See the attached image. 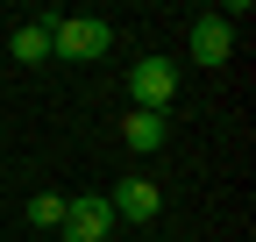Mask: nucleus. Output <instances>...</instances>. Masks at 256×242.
Wrapping results in <instances>:
<instances>
[{
    "instance_id": "f257e3e1",
    "label": "nucleus",
    "mask_w": 256,
    "mask_h": 242,
    "mask_svg": "<svg viewBox=\"0 0 256 242\" xmlns=\"http://www.w3.org/2000/svg\"><path fill=\"white\" fill-rule=\"evenodd\" d=\"M107 43H114V22H100V14H50V57L86 64V57H107Z\"/></svg>"
},
{
    "instance_id": "f03ea898",
    "label": "nucleus",
    "mask_w": 256,
    "mask_h": 242,
    "mask_svg": "<svg viewBox=\"0 0 256 242\" xmlns=\"http://www.w3.org/2000/svg\"><path fill=\"white\" fill-rule=\"evenodd\" d=\"M128 100H136L142 114H164L178 100V64H171V57H142V64L128 72Z\"/></svg>"
},
{
    "instance_id": "7ed1b4c3",
    "label": "nucleus",
    "mask_w": 256,
    "mask_h": 242,
    "mask_svg": "<svg viewBox=\"0 0 256 242\" xmlns=\"http://www.w3.org/2000/svg\"><path fill=\"white\" fill-rule=\"evenodd\" d=\"M107 235H114V206H107V192L64 200V242H107Z\"/></svg>"
},
{
    "instance_id": "20e7f679",
    "label": "nucleus",
    "mask_w": 256,
    "mask_h": 242,
    "mask_svg": "<svg viewBox=\"0 0 256 242\" xmlns=\"http://www.w3.org/2000/svg\"><path fill=\"white\" fill-rule=\"evenodd\" d=\"M235 50V22L228 14H200L192 22V64H228Z\"/></svg>"
},
{
    "instance_id": "39448f33",
    "label": "nucleus",
    "mask_w": 256,
    "mask_h": 242,
    "mask_svg": "<svg viewBox=\"0 0 256 242\" xmlns=\"http://www.w3.org/2000/svg\"><path fill=\"white\" fill-rule=\"evenodd\" d=\"M107 206H114V221H156V206H164V192H156L150 178H121V186L107 192Z\"/></svg>"
},
{
    "instance_id": "423d86ee",
    "label": "nucleus",
    "mask_w": 256,
    "mask_h": 242,
    "mask_svg": "<svg viewBox=\"0 0 256 242\" xmlns=\"http://www.w3.org/2000/svg\"><path fill=\"white\" fill-rule=\"evenodd\" d=\"M121 136H128V150H164V114H142V107H128Z\"/></svg>"
},
{
    "instance_id": "0eeeda50",
    "label": "nucleus",
    "mask_w": 256,
    "mask_h": 242,
    "mask_svg": "<svg viewBox=\"0 0 256 242\" xmlns=\"http://www.w3.org/2000/svg\"><path fill=\"white\" fill-rule=\"evenodd\" d=\"M43 57H50V14L14 28V64H43Z\"/></svg>"
},
{
    "instance_id": "6e6552de",
    "label": "nucleus",
    "mask_w": 256,
    "mask_h": 242,
    "mask_svg": "<svg viewBox=\"0 0 256 242\" xmlns=\"http://www.w3.org/2000/svg\"><path fill=\"white\" fill-rule=\"evenodd\" d=\"M28 221L36 228H64V192H36L28 200Z\"/></svg>"
}]
</instances>
